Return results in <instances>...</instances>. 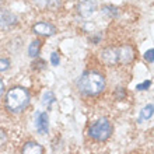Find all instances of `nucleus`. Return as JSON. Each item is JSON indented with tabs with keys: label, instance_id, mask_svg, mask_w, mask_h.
Masks as SVG:
<instances>
[{
	"label": "nucleus",
	"instance_id": "obj_1",
	"mask_svg": "<svg viewBox=\"0 0 154 154\" xmlns=\"http://www.w3.org/2000/svg\"><path fill=\"white\" fill-rule=\"evenodd\" d=\"M77 87L83 94L95 95L105 88V79L97 72H88L80 77Z\"/></svg>",
	"mask_w": 154,
	"mask_h": 154
},
{
	"label": "nucleus",
	"instance_id": "obj_2",
	"mask_svg": "<svg viewBox=\"0 0 154 154\" xmlns=\"http://www.w3.org/2000/svg\"><path fill=\"white\" fill-rule=\"evenodd\" d=\"M29 102V94L28 91L23 87H14L7 93L6 97V106L10 112L18 114L28 105Z\"/></svg>",
	"mask_w": 154,
	"mask_h": 154
},
{
	"label": "nucleus",
	"instance_id": "obj_3",
	"mask_svg": "<svg viewBox=\"0 0 154 154\" xmlns=\"http://www.w3.org/2000/svg\"><path fill=\"white\" fill-rule=\"evenodd\" d=\"M112 133V125L111 122L105 118H102L100 121H97L94 125L90 126L88 129V134L93 139L98 140V142H102V140H106V139L111 136Z\"/></svg>",
	"mask_w": 154,
	"mask_h": 154
},
{
	"label": "nucleus",
	"instance_id": "obj_4",
	"mask_svg": "<svg viewBox=\"0 0 154 154\" xmlns=\"http://www.w3.org/2000/svg\"><path fill=\"white\" fill-rule=\"evenodd\" d=\"M95 10H97L95 0H83V2L79 4V14H80L81 17H84V18L93 16Z\"/></svg>",
	"mask_w": 154,
	"mask_h": 154
},
{
	"label": "nucleus",
	"instance_id": "obj_5",
	"mask_svg": "<svg viewBox=\"0 0 154 154\" xmlns=\"http://www.w3.org/2000/svg\"><path fill=\"white\" fill-rule=\"evenodd\" d=\"M17 23V17L8 10L0 8V28H8Z\"/></svg>",
	"mask_w": 154,
	"mask_h": 154
},
{
	"label": "nucleus",
	"instance_id": "obj_6",
	"mask_svg": "<svg viewBox=\"0 0 154 154\" xmlns=\"http://www.w3.org/2000/svg\"><path fill=\"white\" fill-rule=\"evenodd\" d=\"M35 125H37V130L39 134H45L48 133L49 129V118L46 112H39L37 114V119H35Z\"/></svg>",
	"mask_w": 154,
	"mask_h": 154
},
{
	"label": "nucleus",
	"instance_id": "obj_7",
	"mask_svg": "<svg viewBox=\"0 0 154 154\" xmlns=\"http://www.w3.org/2000/svg\"><path fill=\"white\" fill-rule=\"evenodd\" d=\"M102 62L108 66H112L115 63H118V49L115 48H106L102 51L101 53Z\"/></svg>",
	"mask_w": 154,
	"mask_h": 154
},
{
	"label": "nucleus",
	"instance_id": "obj_8",
	"mask_svg": "<svg viewBox=\"0 0 154 154\" xmlns=\"http://www.w3.org/2000/svg\"><path fill=\"white\" fill-rule=\"evenodd\" d=\"M32 31L38 35H45V37H51L55 34V27L51 25L49 23H38L34 25Z\"/></svg>",
	"mask_w": 154,
	"mask_h": 154
},
{
	"label": "nucleus",
	"instance_id": "obj_9",
	"mask_svg": "<svg viewBox=\"0 0 154 154\" xmlns=\"http://www.w3.org/2000/svg\"><path fill=\"white\" fill-rule=\"evenodd\" d=\"M133 59V49L130 46H122V48L118 49V62L119 63H129L130 60Z\"/></svg>",
	"mask_w": 154,
	"mask_h": 154
},
{
	"label": "nucleus",
	"instance_id": "obj_10",
	"mask_svg": "<svg viewBox=\"0 0 154 154\" xmlns=\"http://www.w3.org/2000/svg\"><path fill=\"white\" fill-rule=\"evenodd\" d=\"M42 153H44L42 146L35 142H28L23 147V154H42Z\"/></svg>",
	"mask_w": 154,
	"mask_h": 154
},
{
	"label": "nucleus",
	"instance_id": "obj_11",
	"mask_svg": "<svg viewBox=\"0 0 154 154\" xmlns=\"http://www.w3.org/2000/svg\"><path fill=\"white\" fill-rule=\"evenodd\" d=\"M32 2L39 8H55L59 6V0H32Z\"/></svg>",
	"mask_w": 154,
	"mask_h": 154
},
{
	"label": "nucleus",
	"instance_id": "obj_12",
	"mask_svg": "<svg viewBox=\"0 0 154 154\" xmlns=\"http://www.w3.org/2000/svg\"><path fill=\"white\" fill-rule=\"evenodd\" d=\"M39 49H41V41L39 39H35L34 42H31L28 48V55L31 57H37L39 55Z\"/></svg>",
	"mask_w": 154,
	"mask_h": 154
},
{
	"label": "nucleus",
	"instance_id": "obj_13",
	"mask_svg": "<svg viewBox=\"0 0 154 154\" xmlns=\"http://www.w3.org/2000/svg\"><path fill=\"white\" fill-rule=\"evenodd\" d=\"M154 114V105L153 104H149L142 109V114H140V121L143 119H150Z\"/></svg>",
	"mask_w": 154,
	"mask_h": 154
},
{
	"label": "nucleus",
	"instance_id": "obj_14",
	"mask_svg": "<svg viewBox=\"0 0 154 154\" xmlns=\"http://www.w3.org/2000/svg\"><path fill=\"white\" fill-rule=\"evenodd\" d=\"M53 102H55V95H53L52 91H46L44 94V97H42V104H44L46 108H51Z\"/></svg>",
	"mask_w": 154,
	"mask_h": 154
},
{
	"label": "nucleus",
	"instance_id": "obj_15",
	"mask_svg": "<svg viewBox=\"0 0 154 154\" xmlns=\"http://www.w3.org/2000/svg\"><path fill=\"white\" fill-rule=\"evenodd\" d=\"M102 13H105L108 16L114 17L118 14V8L115 7V6H104V7H102Z\"/></svg>",
	"mask_w": 154,
	"mask_h": 154
},
{
	"label": "nucleus",
	"instance_id": "obj_16",
	"mask_svg": "<svg viewBox=\"0 0 154 154\" xmlns=\"http://www.w3.org/2000/svg\"><path fill=\"white\" fill-rule=\"evenodd\" d=\"M8 67H10L8 59H0V72H6Z\"/></svg>",
	"mask_w": 154,
	"mask_h": 154
},
{
	"label": "nucleus",
	"instance_id": "obj_17",
	"mask_svg": "<svg viewBox=\"0 0 154 154\" xmlns=\"http://www.w3.org/2000/svg\"><path fill=\"white\" fill-rule=\"evenodd\" d=\"M150 85H151V81L150 80H146V81H143V83H140V84L136 85V88H137L139 91H143V90H147Z\"/></svg>",
	"mask_w": 154,
	"mask_h": 154
},
{
	"label": "nucleus",
	"instance_id": "obj_18",
	"mask_svg": "<svg viewBox=\"0 0 154 154\" xmlns=\"http://www.w3.org/2000/svg\"><path fill=\"white\" fill-rule=\"evenodd\" d=\"M144 59H146L147 62H154V49H149L146 53H144Z\"/></svg>",
	"mask_w": 154,
	"mask_h": 154
},
{
	"label": "nucleus",
	"instance_id": "obj_19",
	"mask_svg": "<svg viewBox=\"0 0 154 154\" xmlns=\"http://www.w3.org/2000/svg\"><path fill=\"white\" fill-rule=\"evenodd\" d=\"M6 142H7V134L3 129H0V146H4Z\"/></svg>",
	"mask_w": 154,
	"mask_h": 154
},
{
	"label": "nucleus",
	"instance_id": "obj_20",
	"mask_svg": "<svg viewBox=\"0 0 154 154\" xmlns=\"http://www.w3.org/2000/svg\"><path fill=\"white\" fill-rule=\"evenodd\" d=\"M51 62H52L53 66H57V65H59V55H57L56 52H53L52 55H51Z\"/></svg>",
	"mask_w": 154,
	"mask_h": 154
},
{
	"label": "nucleus",
	"instance_id": "obj_21",
	"mask_svg": "<svg viewBox=\"0 0 154 154\" xmlns=\"http://www.w3.org/2000/svg\"><path fill=\"white\" fill-rule=\"evenodd\" d=\"M3 93H4V84H3V81H2V79H0V97H2Z\"/></svg>",
	"mask_w": 154,
	"mask_h": 154
},
{
	"label": "nucleus",
	"instance_id": "obj_22",
	"mask_svg": "<svg viewBox=\"0 0 154 154\" xmlns=\"http://www.w3.org/2000/svg\"><path fill=\"white\" fill-rule=\"evenodd\" d=\"M118 95H119V98H122L123 95H125V94L122 93V88H121V87H119V90H118Z\"/></svg>",
	"mask_w": 154,
	"mask_h": 154
}]
</instances>
